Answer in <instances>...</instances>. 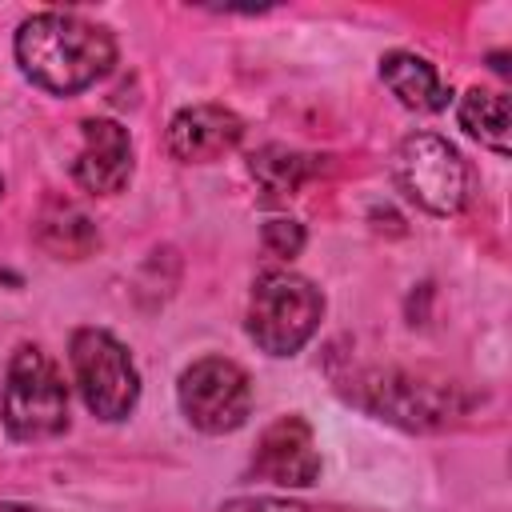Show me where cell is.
<instances>
[{
    "label": "cell",
    "instance_id": "cell-1",
    "mask_svg": "<svg viewBox=\"0 0 512 512\" xmlns=\"http://www.w3.org/2000/svg\"><path fill=\"white\" fill-rule=\"evenodd\" d=\"M16 64L36 88L76 96L112 72L116 40L76 12H36L16 28Z\"/></svg>",
    "mask_w": 512,
    "mask_h": 512
},
{
    "label": "cell",
    "instance_id": "cell-2",
    "mask_svg": "<svg viewBox=\"0 0 512 512\" xmlns=\"http://www.w3.org/2000/svg\"><path fill=\"white\" fill-rule=\"evenodd\" d=\"M0 420L8 436L24 444L52 440L68 428V384L40 344H20L12 352L0 392Z\"/></svg>",
    "mask_w": 512,
    "mask_h": 512
},
{
    "label": "cell",
    "instance_id": "cell-3",
    "mask_svg": "<svg viewBox=\"0 0 512 512\" xmlns=\"http://www.w3.org/2000/svg\"><path fill=\"white\" fill-rule=\"evenodd\" d=\"M360 404L408 432H436L464 416V388L428 368H376L360 380Z\"/></svg>",
    "mask_w": 512,
    "mask_h": 512
},
{
    "label": "cell",
    "instance_id": "cell-4",
    "mask_svg": "<svg viewBox=\"0 0 512 512\" xmlns=\"http://www.w3.org/2000/svg\"><path fill=\"white\" fill-rule=\"evenodd\" d=\"M324 296L296 272H264L248 296V336L268 356L300 352L320 328Z\"/></svg>",
    "mask_w": 512,
    "mask_h": 512
},
{
    "label": "cell",
    "instance_id": "cell-5",
    "mask_svg": "<svg viewBox=\"0 0 512 512\" xmlns=\"http://www.w3.org/2000/svg\"><path fill=\"white\" fill-rule=\"evenodd\" d=\"M68 360L76 388L92 416L124 420L140 400V372L128 348L104 328H76L68 340Z\"/></svg>",
    "mask_w": 512,
    "mask_h": 512
},
{
    "label": "cell",
    "instance_id": "cell-6",
    "mask_svg": "<svg viewBox=\"0 0 512 512\" xmlns=\"http://www.w3.org/2000/svg\"><path fill=\"white\" fill-rule=\"evenodd\" d=\"M396 188L424 212L432 216H452L464 208L468 196V168L460 152L436 136V132H416L396 148L392 160Z\"/></svg>",
    "mask_w": 512,
    "mask_h": 512
},
{
    "label": "cell",
    "instance_id": "cell-7",
    "mask_svg": "<svg viewBox=\"0 0 512 512\" xmlns=\"http://www.w3.org/2000/svg\"><path fill=\"white\" fill-rule=\"evenodd\" d=\"M176 400L184 420L196 432L224 436L236 432L252 412V380L248 372L228 356H204L180 372Z\"/></svg>",
    "mask_w": 512,
    "mask_h": 512
},
{
    "label": "cell",
    "instance_id": "cell-8",
    "mask_svg": "<svg viewBox=\"0 0 512 512\" xmlns=\"http://www.w3.org/2000/svg\"><path fill=\"white\" fill-rule=\"evenodd\" d=\"M252 472L280 488H308L320 476V452L304 416H276L252 452Z\"/></svg>",
    "mask_w": 512,
    "mask_h": 512
},
{
    "label": "cell",
    "instance_id": "cell-9",
    "mask_svg": "<svg viewBox=\"0 0 512 512\" xmlns=\"http://www.w3.org/2000/svg\"><path fill=\"white\" fill-rule=\"evenodd\" d=\"M80 152L72 160V176L84 192L92 196H116L128 188L132 180V140L128 128L108 120V116H92L80 124Z\"/></svg>",
    "mask_w": 512,
    "mask_h": 512
},
{
    "label": "cell",
    "instance_id": "cell-10",
    "mask_svg": "<svg viewBox=\"0 0 512 512\" xmlns=\"http://www.w3.org/2000/svg\"><path fill=\"white\" fill-rule=\"evenodd\" d=\"M244 136V120L224 104H192L168 124V152L180 164H208L228 156Z\"/></svg>",
    "mask_w": 512,
    "mask_h": 512
},
{
    "label": "cell",
    "instance_id": "cell-11",
    "mask_svg": "<svg viewBox=\"0 0 512 512\" xmlns=\"http://www.w3.org/2000/svg\"><path fill=\"white\" fill-rule=\"evenodd\" d=\"M380 80L412 112H440V108H448V96H452L448 84L440 80L436 64H428L416 52H388L380 60Z\"/></svg>",
    "mask_w": 512,
    "mask_h": 512
},
{
    "label": "cell",
    "instance_id": "cell-12",
    "mask_svg": "<svg viewBox=\"0 0 512 512\" xmlns=\"http://www.w3.org/2000/svg\"><path fill=\"white\" fill-rule=\"evenodd\" d=\"M36 240H40V248H48L60 260H84L100 244V232L84 208H76L72 200L48 196L36 216Z\"/></svg>",
    "mask_w": 512,
    "mask_h": 512
},
{
    "label": "cell",
    "instance_id": "cell-13",
    "mask_svg": "<svg viewBox=\"0 0 512 512\" xmlns=\"http://www.w3.org/2000/svg\"><path fill=\"white\" fill-rule=\"evenodd\" d=\"M456 116H460V128L472 140H480L484 148H492L500 156L512 152V104L500 88H480V84L468 88L460 96Z\"/></svg>",
    "mask_w": 512,
    "mask_h": 512
},
{
    "label": "cell",
    "instance_id": "cell-14",
    "mask_svg": "<svg viewBox=\"0 0 512 512\" xmlns=\"http://www.w3.org/2000/svg\"><path fill=\"white\" fill-rule=\"evenodd\" d=\"M320 172H324V156H308L284 144H268L252 156V176L268 196H292Z\"/></svg>",
    "mask_w": 512,
    "mask_h": 512
},
{
    "label": "cell",
    "instance_id": "cell-15",
    "mask_svg": "<svg viewBox=\"0 0 512 512\" xmlns=\"http://www.w3.org/2000/svg\"><path fill=\"white\" fill-rule=\"evenodd\" d=\"M220 512H364V508H340V504H300V500H280V496H236L224 500Z\"/></svg>",
    "mask_w": 512,
    "mask_h": 512
},
{
    "label": "cell",
    "instance_id": "cell-16",
    "mask_svg": "<svg viewBox=\"0 0 512 512\" xmlns=\"http://www.w3.org/2000/svg\"><path fill=\"white\" fill-rule=\"evenodd\" d=\"M260 240H264V248H268L272 256L292 260V256H300V248H304V228H300L296 220H268L264 232H260Z\"/></svg>",
    "mask_w": 512,
    "mask_h": 512
},
{
    "label": "cell",
    "instance_id": "cell-17",
    "mask_svg": "<svg viewBox=\"0 0 512 512\" xmlns=\"http://www.w3.org/2000/svg\"><path fill=\"white\" fill-rule=\"evenodd\" d=\"M0 512H40L32 504H20V500H0Z\"/></svg>",
    "mask_w": 512,
    "mask_h": 512
},
{
    "label": "cell",
    "instance_id": "cell-18",
    "mask_svg": "<svg viewBox=\"0 0 512 512\" xmlns=\"http://www.w3.org/2000/svg\"><path fill=\"white\" fill-rule=\"evenodd\" d=\"M0 196H4V180H0Z\"/></svg>",
    "mask_w": 512,
    "mask_h": 512
}]
</instances>
